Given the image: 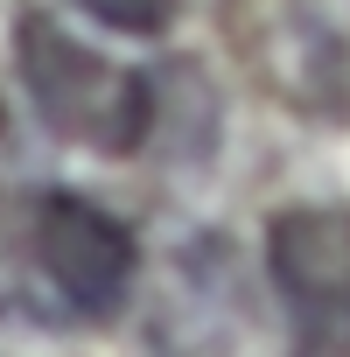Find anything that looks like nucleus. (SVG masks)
<instances>
[{"label": "nucleus", "mask_w": 350, "mask_h": 357, "mask_svg": "<svg viewBox=\"0 0 350 357\" xmlns=\"http://www.w3.org/2000/svg\"><path fill=\"white\" fill-rule=\"evenodd\" d=\"M70 8H84L91 22H105L119 36H161L175 15H183V0H70Z\"/></svg>", "instance_id": "4"}, {"label": "nucleus", "mask_w": 350, "mask_h": 357, "mask_svg": "<svg viewBox=\"0 0 350 357\" xmlns=\"http://www.w3.org/2000/svg\"><path fill=\"white\" fill-rule=\"evenodd\" d=\"M15 70L36 105V119L91 154H133L154 140V77L112 63L105 50L77 43L56 15H22L15 22Z\"/></svg>", "instance_id": "2"}, {"label": "nucleus", "mask_w": 350, "mask_h": 357, "mask_svg": "<svg viewBox=\"0 0 350 357\" xmlns=\"http://www.w3.org/2000/svg\"><path fill=\"white\" fill-rule=\"evenodd\" d=\"M266 273L294 315V329L350 357V211L336 204H294L266 225Z\"/></svg>", "instance_id": "3"}, {"label": "nucleus", "mask_w": 350, "mask_h": 357, "mask_svg": "<svg viewBox=\"0 0 350 357\" xmlns=\"http://www.w3.org/2000/svg\"><path fill=\"white\" fill-rule=\"evenodd\" d=\"M133 294V238L70 190H0V322H112Z\"/></svg>", "instance_id": "1"}]
</instances>
